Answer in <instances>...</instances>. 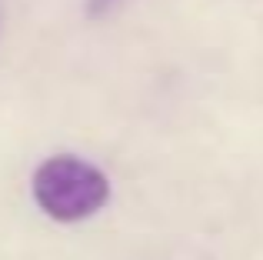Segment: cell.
I'll return each mask as SVG.
<instances>
[{"label": "cell", "instance_id": "cell-2", "mask_svg": "<svg viewBox=\"0 0 263 260\" xmlns=\"http://www.w3.org/2000/svg\"><path fill=\"white\" fill-rule=\"evenodd\" d=\"M120 4H123V0H87V13L97 20V17H107V13H114Z\"/></svg>", "mask_w": 263, "mask_h": 260}, {"label": "cell", "instance_id": "cell-1", "mask_svg": "<svg viewBox=\"0 0 263 260\" xmlns=\"http://www.w3.org/2000/svg\"><path fill=\"white\" fill-rule=\"evenodd\" d=\"M33 200L50 220L77 224L103 210L110 200V180L90 160L57 154L33 170Z\"/></svg>", "mask_w": 263, "mask_h": 260}]
</instances>
